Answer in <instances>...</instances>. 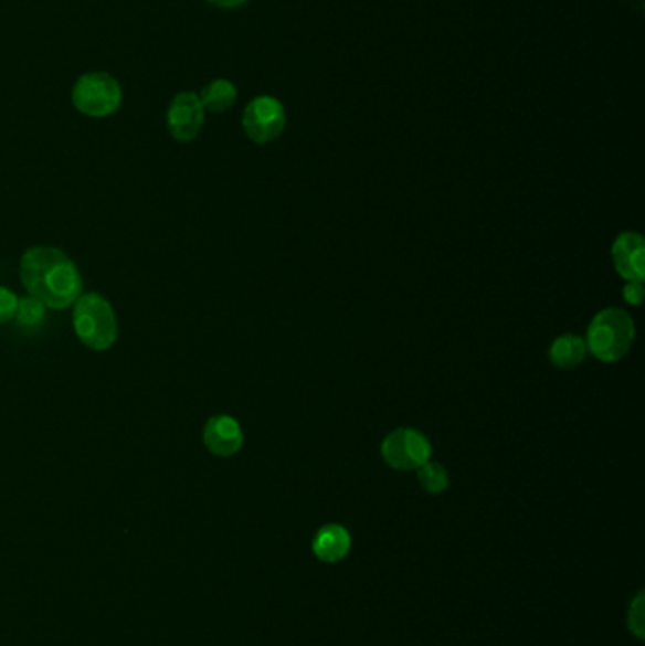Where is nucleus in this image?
Returning <instances> with one entry per match:
<instances>
[{"instance_id":"obj_3","label":"nucleus","mask_w":645,"mask_h":646,"mask_svg":"<svg viewBox=\"0 0 645 646\" xmlns=\"http://www.w3.org/2000/svg\"><path fill=\"white\" fill-rule=\"evenodd\" d=\"M73 326L80 342L95 352L108 350L118 337L113 305L99 294L80 295L74 303Z\"/></svg>"},{"instance_id":"obj_15","label":"nucleus","mask_w":645,"mask_h":646,"mask_svg":"<svg viewBox=\"0 0 645 646\" xmlns=\"http://www.w3.org/2000/svg\"><path fill=\"white\" fill-rule=\"evenodd\" d=\"M644 603V592H638V595H636V597L633 600V603H631V607H628V618H626V624H628L631 634H633L634 637L639 640L645 639Z\"/></svg>"},{"instance_id":"obj_10","label":"nucleus","mask_w":645,"mask_h":646,"mask_svg":"<svg viewBox=\"0 0 645 646\" xmlns=\"http://www.w3.org/2000/svg\"><path fill=\"white\" fill-rule=\"evenodd\" d=\"M352 539L347 528L339 523H328L318 529L313 539V552L324 563H337L349 555Z\"/></svg>"},{"instance_id":"obj_2","label":"nucleus","mask_w":645,"mask_h":646,"mask_svg":"<svg viewBox=\"0 0 645 646\" xmlns=\"http://www.w3.org/2000/svg\"><path fill=\"white\" fill-rule=\"evenodd\" d=\"M636 327L631 314L623 308H604L594 316L586 329V350L594 358L613 363L625 358L633 348Z\"/></svg>"},{"instance_id":"obj_16","label":"nucleus","mask_w":645,"mask_h":646,"mask_svg":"<svg viewBox=\"0 0 645 646\" xmlns=\"http://www.w3.org/2000/svg\"><path fill=\"white\" fill-rule=\"evenodd\" d=\"M15 310H18V297L7 287L0 286V326L13 320Z\"/></svg>"},{"instance_id":"obj_17","label":"nucleus","mask_w":645,"mask_h":646,"mask_svg":"<svg viewBox=\"0 0 645 646\" xmlns=\"http://www.w3.org/2000/svg\"><path fill=\"white\" fill-rule=\"evenodd\" d=\"M644 284L642 282H626L625 289H623V297H625L626 303L628 305H633V307H638L642 305V300H644Z\"/></svg>"},{"instance_id":"obj_5","label":"nucleus","mask_w":645,"mask_h":646,"mask_svg":"<svg viewBox=\"0 0 645 646\" xmlns=\"http://www.w3.org/2000/svg\"><path fill=\"white\" fill-rule=\"evenodd\" d=\"M381 456L392 469L416 470L432 457V444L413 427H398L384 437Z\"/></svg>"},{"instance_id":"obj_8","label":"nucleus","mask_w":645,"mask_h":646,"mask_svg":"<svg viewBox=\"0 0 645 646\" xmlns=\"http://www.w3.org/2000/svg\"><path fill=\"white\" fill-rule=\"evenodd\" d=\"M613 265L626 282H644L645 241L634 231L621 233L612 246Z\"/></svg>"},{"instance_id":"obj_18","label":"nucleus","mask_w":645,"mask_h":646,"mask_svg":"<svg viewBox=\"0 0 645 646\" xmlns=\"http://www.w3.org/2000/svg\"><path fill=\"white\" fill-rule=\"evenodd\" d=\"M211 2L212 7L222 8V10H233V8H241L251 2V0H207Z\"/></svg>"},{"instance_id":"obj_9","label":"nucleus","mask_w":645,"mask_h":646,"mask_svg":"<svg viewBox=\"0 0 645 646\" xmlns=\"http://www.w3.org/2000/svg\"><path fill=\"white\" fill-rule=\"evenodd\" d=\"M204 446L218 457L235 456L243 448V427L228 414L212 416L203 430Z\"/></svg>"},{"instance_id":"obj_7","label":"nucleus","mask_w":645,"mask_h":646,"mask_svg":"<svg viewBox=\"0 0 645 646\" xmlns=\"http://www.w3.org/2000/svg\"><path fill=\"white\" fill-rule=\"evenodd\" d=\"M204 108L198 93H178L167 110V127L178 142H191L203 129Z\"/></svg>"},{"instance_id":"obj_1","label":"nucleus","mask_w":645,"mask_h":646,"mask_svg":"<svg viewBox=\"0 0 645 646\" xmlns=\"http://www.w3.org/2000/svg\"><path fill=\"white\" fill-rule=\"evenodd\" d=\"M21 282L27 294L46 308L71 307L82 295V276L68 255L53 246H34L21 257Z\"/></svg>"},{"instance_id":"obj_11","label":"nucleus","mask_w":645,"mask_h":646,"mask_svg":"<svg viewBox=\"0 0 645 646\" xmlns=\"http://www.w3.org/2000/svg\"><path fill=\"white\" fill-rule=\"evenodd\" d=\"M586 342L580 335L567 333L560 335L551 342L549 347V361L553 363L557 369L562 371H570L580 367L585 361Z\"/></svg>"},{"instance_id":"obj_14","label":"nucleus","mask_w":645,"mask_h":646,"mask_svg":"<svg viewBox=\"0 0 645 646\" xmlns=\"http://www.w3.org/2000/svg\"><path fill=\"white\" fill-rule=\"evenodd\" d=\"M44 314H46V307L29 295L25 299H18V310H15L13 318L21 326H36L44 320Z\"/></svg>"},{"instance_id":"obj_12","label":"nucleus","mask_w":645,"mask_h":646,"mask_svg":"<svg viewBox=\"0 0 645 646\" xmlns=\"http://www.w3.org/2000/svg\"><path fill=\"white\" fill-rule=\"evenodd\" d=\"M199 98H201V105H203L204 110L212 112V114H222V112L230 110L231 106L235 105L237 87L231 84L230 80H214L211 84L204 85Z\"/></svg>"},{"instance_id":"obj_6","label":"nucleus","mask_w":645,"mask_h":646,"mask_svg":"<svg viewBox=\"0 0 645 646\" xmlns=\"http://www.w3.org/2000/svg\"><path fill=\"white\" fill-rule=\"evenodd\" d=\"M286 127V110L278 98L262 95L251 100L243 114V129L252 142L267 144L281 137Z\"/></svg>"},{"instance_id":"obj_13","label":"nucleus","mask_w":645,"mask_h":646,"mask_svg":"<svg viewBox=\"0 0 645 646\" xmlns=\"http://www.w3.org/2000/svg\"><path fill=\"white\" fill-rule=\"evenodd\" d=\"M416 478H419L422 490L426 491V494H432V496H437V494H443V491L447 490V469L442 464L432 462V459H429L426 464L416 469Z\"/></svg>"},{"instance_id":"obj_4","label":"nucleus","mask_w":645,"mask_h":646,"mask_svg":"<svg viewBox=\"0 0 645 646\" xmlns=\"http://www.w3.org/2000/svg\"><path fill=\"white\" fill-rule=\"evenodd\" d=\"M124 89L108 72H87L73 87V105L87 118H108L118 112Z\"/></svg>"}]
</instances>
